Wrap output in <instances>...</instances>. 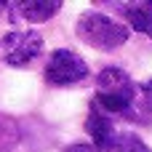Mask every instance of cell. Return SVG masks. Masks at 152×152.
Returning <instances> with one entry per match:
<instances>
[{"label":"cell","instance_id":"1","mask_svg":"<svg viewBox=\"0 0 152 152\" xmlns=\"http://www.w3.org/2000/svg\"><path fill=\"white\" fill-rule=\"evenodd\" d=\"M107 115H123V118H142L144 112L136 110L139 102V86L128 77L120 67H104L96 77V99H94Z\"/></svg>","mask_w":152,"mask_h":152},{"label":"cell","instance_id":"2","mask_svg":"<svg viewBox=\"0 0 152 152\" xmlns=\"http://www.w3.org/2000/svg\"><path fill=\"white\" fill-rule=\"evenodd\" d=\"M75 32L86 45H91L96 51H115L128 40V29L120 21H115L112 16L99 13V11H86L77 19Z\"/></svg>","mask_w":152,"mask_h":152},{"label":"cell","instance_id":"3","mask_svg":"<svg viewBox=\"0 0 152 152\" xmlns=\"http://www.w3.org/2000/svg\"><path fill=\"white\" fill-rule=\"evenodd\" d=\"M45 80L51 86H75V83H83L88 77V64L69 48H56L48 61H45V69H43Z\"/></svg>","mask_w":152,"mask_h":152},{"label":"cell","instance_id":"4","mask_svg":"<svg viewBox=\"0 0 152 152\" xmlns=\"http://www.w3.org/2000/svg\"><path fill=\"white\" fill-rule=\"evenodd\" d=\"M3 59L11 67H29L43 56V37L32 29H13L0 43Z\"/></svg>","mask_w":152,"mask_h":152},{"label":"cell","instance_id":"5","mask_svg":"<svg viewBox=\"0 0 152 152\" xmlns=\"http://www.w3.org/2000/svg\"><path fill=\"white\" fill-rule=\"evenodd\" d=\"M86 131H88V136H91L94 147H96V150H102V152H115L118 142H120V134L115 131V126H112L110 115H107L96 102H94V104H91V110H88Z\"/></svg>","mask_w":152,"mask_h":152},{"label":"cell","instance_id":"6","mask_svg":"<svg viewBox=\"0 0 152 152\" xmlns=\"http://www.w3.org/2000/svg\"><path fill=\"white\" fill-rule=\"evenodd\" d=\"M13 11H16L13 19L19 16L29 24H43L61 11V3H56V0H21L13 5Z\"/></svg>","mask_w":152,"mask_h":152},{"label":"cell","instance_id":"7","mask_svg":"<svg viewBox=\"0 0 152 152\" xmlns=\"http://www.w3.org/2000/svg\"><path fill=\"white\" fill-rule=\"evenodd\" d=\"M120 8L126 11V19H128V24H131L136 32H142V35L152 37V0L123 3Z\"/></svg>","mask_w":152,"mask_h":152},{"label":"cell","instance_id":"8","mask_svg":"<svg viewBox=\"0 0 152 152\" xmlns=\"http://www.w3.org/2000/svg\"><path fill=\"white\" fill-rule=\"evenodd\" d=\"M115 152H152L136 134H120V142H118V147Z\"/></svg>","mask_w":152,"mask_h":152},{"label":"cell","instance_id":"9","mask_svg":"<svg viewBox=\"0 0 152 152\" xmlns=\"http://www.w3.org/2000/svg\"><path fill=\"white\" fill-rule=\"evenodd\" d=\"M139 102H142L144 112H152V77L139 86Z\"/></svg>","mask_w":152,"mask_h":152},{"label":"cell","instance_id":"10","mask_svg":"<svg viewBox=\"0 0 152 152\" xmlns=\"http://www.w3.org/2000/svg\"><path fill=\"white\" fill-rule=\"evenodd\" d=\"M64 152H94V147H91V144H83V142H77V144H69Z\"/></svg>","mask_w":152,"mask_h":152},{"label":"cell","instance_id":"11","mask_svg":"<svg viewBox=\"0 0 152 152\" xmlns=\"http://www.w3.org/2000/svg\"><path fill=\"white\" fill-rule=\"evenodd\" d=\"M0 8H3V3H0Z\"/></svg>","mask_w":152,"mask_h":152}]
</instances>
